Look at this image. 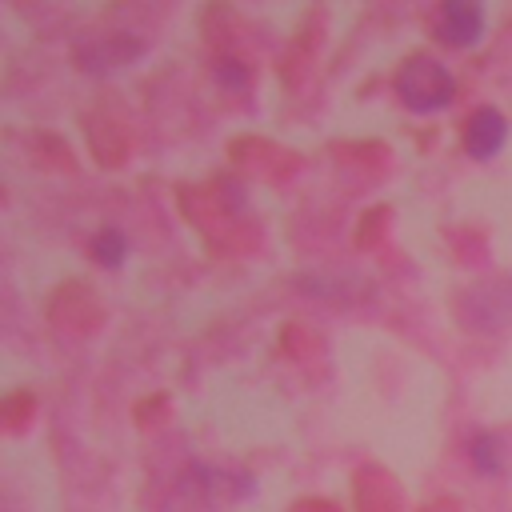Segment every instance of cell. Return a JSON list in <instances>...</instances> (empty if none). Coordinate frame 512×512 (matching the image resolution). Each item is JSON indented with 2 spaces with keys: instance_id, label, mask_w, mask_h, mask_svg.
<instances>
[{
  "instance_id": "1",
  "label": "cell",
  "mask_w": 512,
  "mask_h": 512,
  "mask_svg": "<svg viewBox=\"0 0 512 512\" xmlns=\"http://www.w3.org/2000/svg\"><path fill=\"white\" fill-rule=\"evenodd\" d=\"M392 92L400 96V104L416 116H436L444 108H452L456 100V76L444 60H436L432 52H416L408 56L396 76H392Z\"/></svg>"
},
{
  "instance_id": "2",
  "label": "cell",
  "mask_w": 512,
  "mask_h": 512,
  "mask_svg": "<svg viewBox=\"0 0 512 512\" xmlns=\"http://www.w3.org/2000/svg\"><path fill=\"white\" fill-rule=\"evenodd\" d=\"M484 28H488V16H484V8L476 0H448L432 16L436 40L448 44V48H460V52L476 48L484 40Z\"/></svg>"
},
{
  "instance_id": "3",
  "label": "cell",
  "mask_w": 512,
  "mask_h": 512,
  "mask_svg": "<svg viewBox=\"0 0 512 512\" xmlns=\"http://www.w3.org/2000/svg\"><path fill=\"white\" fill-rule=\"evenodd\" d=\"M508 136H512V128H508L504 112L492 108V104H484V108H476V112L468 116V124H464V152H468L472 160H496V156L504 152Z\"/></svg>"
},
{
  "instance_id": "4",
  "label": "cell",
  "mask_w": 512,
  "mask_h": 512,
  "mask_svg": "<svg viewBox=\"0 0 512 512\" xmlns=\"http://www.w3.org/2000/svg\"><path fill=\"white\" fill-rule=\"evenodd\" d=\"M468 460H472V468H476L480 476L496 480V476H504V468H508V448H504V440H500L496 432H472V436H468Z\"/></svg>"
},
{
  "instance_id": "5",
  "label": "cell",
  "mask_w": 512,
  "mask_h": 512,
  "mask_svg": "<svg viewBox=\"0 0 512 512\" xmlns=\"http://www.w3.org/2000/svg\"><path fill=\"white\" fill-rule=\"evenodd\" d=\"M88 252H92V260H96L100 268L116 272V268H124V260H128V236H124L116 224H108V228H100V232L92 236Z\"/></svg>"
},
{
  "instance_id": "6",
  "label": "cell",
  "mask_w": 512,
  "mask_h": 512,
  "mask_svg": "<svg viewBox=\"0 0 512 512\" xmlns=\"http://www.w3.org/2000/svg\"><path fill=\"white\" fill-rule=\"evenodd\" d=\"M216 80H220L224 88H248V68H244L240 60H220V64H216Z\"/></svg>"
}]
</instances>
